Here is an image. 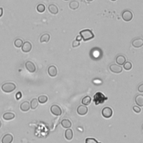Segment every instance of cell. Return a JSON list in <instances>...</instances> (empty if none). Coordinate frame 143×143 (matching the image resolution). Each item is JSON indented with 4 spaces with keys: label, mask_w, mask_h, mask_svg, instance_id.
I'll return each mask as SVG.
<instances>
[{
    "label": "cell",
    "mask_w": 143,
    "mask_h": 143,
    "mask_svg": "<svg viewBox=\"0 0 143 143\" xmlns=\"http://www.w3.org/2000/svg\"><path fill=\"white\" fill-rule=\"evenodd\" d=\"M69 6L72 10H76L79 7V3L78 2V1H76V0H73V1L69 3Z\"/></svg>",
    "instance_id": "7402d4cb"
},
{
    "label": "cell",
    "mask_w": 143,
    "mask_h": 143,
    "mask_svg": "<svg viewBox=\"0 0 143 143\" xmlns=\"http://www.w3.org/2000/svg\"><path fill=\"white\" fill-rule=\"evenodd\" d=\"M3 10L1 7H0V17H1L2 15H3Z\"/></svg>",
    "instance_id": "e575fe53"
},
{
    "label": "cell",
    "mask_w": 143,
    "mask_h": 143,
    "mask_svg": "<svg viewBox=\"0 0 143 143\" xmlns=\"http://www.w3.org/2000/svg\"><path fill=\"white\" fill-rule=\"evenodd\" d=\"M15 115L12 112H6L3 115V119L6 121H10L13 119Z\"/></svg>",
    "instance_id": "ac0fdd59"
},
{
    "label": "cell",
    "mask_w": 143,
    "mask_h": 143,
    "mask_svg": "<svg viewBox=\"0 0 143 143\" xmlns=\"http://www.w3.org/2000/svg\"><path fill=\"white\" fill-rule=\"evenodd\" d=\"M80 45V42L77 41V40H74V41L73 42V43H72V46L73 47H78Z\"/></svg>",
    "instance_id": "4dcf8cb0"
},
{
    "label": "cell",
    "mask_w": 143,
    "mask_h": 143,
    "mask_svg": "<svg viewBox=\"0 0 143 143\" xmlns=\"http://www.w3.org/2000/svg\"><path fill=\"white\" fill-rule=\"evenodd\" d=\"M86 1H89V2H90V1H93V0H86Z\"/></svg>",
    "instance_id": "8d00e7d4"
},
{
    "label": "cell",
    "mask_w": 143,
    "mask_h": 143,
    "mask_svg": "<svg viewBox=\"0 0 143 143\" xmlns=\"http://www.w3.org/2000/svg\"><path fill=\"white\" fill-rule=\"evenodd\" d=\"M88 110V107H86V106L80 105L78 107L77 111V113L79 115L83 116L87 114Z\"/></svg>",
    "instance_id": "8fae6325"
},
{
    "label": "cell",
    "mask_w": 143,
    "mask_h": 143,
    "mask_svg": "<svg viewBox=\"0 0 143 143\" xmlns=\"http://www.w3.org/2000/svg\"><path fill=\"white\" fill-rule=\"evenodd\" d=\"M48 100V98L46 96H45V95H42V96H40L38 98V101L39 102V103L43 104H45Z\"/></svg>",
    "instance_id": "d4e9b609"
},
{
    "label": "cell",
    "mask_w": 143,
    "mask_h": 143,
    "mask_svg": "<svg viewBox=\"0 0 143 143\" xmlns=\"http://www.w3.org/2000/svg\"><path fill=\"white\" fill-rule=\"evenodd\" d=\"M50 39V35L49 34H44L41 36V37L40 38V42L43 43H47Z\"/></svg>",
    "instance_id": "44dd1931"
},
{
    "label": "cell",
    "mask_w": 143,
    "mask_h": 143,
    "mask_svg": "<svg viewBox=\"0 0 143 143\" xmlns=\"http://www.w3.org/2000/svg\"><path fill=\"white\" fill-rule=\"evenodd\" d=\"M142 130H143V127H142Z\"/></svg>",
    "instance_id": "ab89813d"
},
{
    "label": "cell",
    "mask_w": 143,
    "mask_h": 143,
    "mask_svg": "<svg viewBox=\"0 0 143 143\" xmlns=\"http://www.w3.org/2000/svg\"><path fill=\"white\" fill-rule=\"evenodd\" d=\"M30 108V104L28 101L23 102L20 105V109L22 111L27 112Z\"/></svg>",
    "instance_id": "5bb4252c"
},
{
    "label": "cell",
    "mask_w": 143,
    "mask_h": 143,
    "mask_svg": "<svg viewBox=\"0 0 143 143\" xmlns=\"http://www.w3.org/2000/svg\"><path fill=\"white\" fill-rule=\"evenodd\" d=\"M86 143H101L98 142L94 138H87L86 140Z\"/></svg>",
    "instance_id": "f1b7e54d"
},
{
    "label": "cell",
    "mask_w": 143,
    "mask_h": 143,
    "mask_svg": "<svg viewBox=\"0 0 143 143\" xmlns=\"http://www.w3.org/2000/svg\"><path fill=\"white\" fill-rule=\"evenodd\" d=\"M62 126L65 129H69L72 126L71 121L68 119H63L61 122Z\"/></svg>",
    "instance_id": "d6986e66"
},
{
    "label": "cell",
    "mask_w": 143,
    "mask_h": 143,
    "mask_svg": "<svg viewBox=\"0 0 143 143\" xmlns=\"http://www.w3.org/2000/svg\"><path fill=\"white\" fill-rule=\"evenodd\" d=\"M48 10L53 15H56L59 12L58 7L54 4H51L48 6Z\"/></svg>",
    "instance_id": "e0dca14e"
},
{
    "label": "cell",
    "mask_w": 143,
    "mask_h": 143,
    "mask_svg": "<svg viewBox=\"0 0 143 143\" xmlns=\"http://www.w3.org/2000/svg\"><path fill=\"white\" fill-rule=\"evenodd\" d=\"M91 102V97L89 96H87L82 99V104L85 106H87L90 104Z\"/></svg>",
    "instance_id": "cb8c5ba5"
},
{
    "label": "cell",
    "mask_w": 143,
    "mask_h": 143,
    "mask_svg": "<svg viewBox=\"0 0 143 143\" xmlns=\"http://www.w3.org/2000/svg\"><path fill=\"white\" fill-rule=\"evenodd\" d=\"M133 110L135 112L138 113H140L141 111V108L139 107V106H134L133 107Z\"/></svg>",
    "instance_id": "f546056e"
},
{
    "label": "cell",
    "mask_w": 143,
    "mask_h": 143,
    "mask_svg": "<svg viewBox=\"0 0 143 143\" xmlns=\"http://www.w3.org/2000/svg\"><path fill=\"white\" fill-rule=\"evenodd\" d=\"M133 17V14L130 10H125L122 12V19L126 22L130 21Z\"/></svg>",
    "instance_id": "277c9868"
},
{
    "label": "cell",
    "mask_w": 143,
    "mask_h": 143,
    "mask_svg": "<svg viewBox=\"0 0 143 143\" xmlns=\"http://www.w3.org/2000/svg\"><path fill=\"white\" fill-rule=\"evenodd\" d=\"M32 49V44L29 42H25L22 46V51L24 53L30 52Z\"/></svg>",
    "instance_id": "7c38bea8"
},
{
    "label": "cell",
    "mask_w": 143,
    "mask_h": 143,
    "mask_svg": "<svg viewBox=\"0 0 143 143\" xmlns=\"http://www.w3.org/2000/svg\"><path fill=\"white\" fill-rule=\"evenodd\" d=\"M107 98L105 97V95L101 92H97L94 96L93 101L95 103V105H98L100 104H103L104 102L107 100Z\"/></svg>",
    "instance_id": "3957f363"
},
{
    "label": "cell",
    "mask_w": 143,
    "mask_h": 143,
    "mask_svg": "<svg viewBox=\"0 0 143 143\" xmlns=\"http://www.w3.org/2000/svg\"><path fill=\"white\" fill-rule=\"evenodd\" d=\"M50 111L53 115L56 116H60L62 113L61 108L59 107V106L57 105H54L51 106Z\"/></svg>",
    "instance_id": "5b68a950"
},
{
    "label": "cell",
    "mask_w": 143,
    "mask_h": 143,
    "mask_svg": "<svg viewBox=\"0 0 143 143\" xmlns=\"http://www.w3.org/2000/svg\"><path fill=\"white\" fill-rule=\"evenodd\" d=\"M110 70L115 73H120L122 72V67L115 64H112L110 66Z\"/></svg>",
    "instance_id": "ba28073f"
},
{
    "label": "cell",
    "mask_w": 143,
    "mask_h": 143,
    "mask_svg": "<svg viewBox=\"0 0 143 143\" xmlns=\"http://www.w3.org/2000/svg\"><path fill=\"white\" fill-rule=\"evenodd\" d=\"M14 45L16 47H22L23 45V41L21 39H16L14 42Z\"/></svg>",
    "instance_id": "484cf974"
},
{
    "label": "cell",
    "mask_w": 143,
    "mask_h": 143,
    "mask_svg": "<svg viewBox=\"0 0 143 143\" xmlns=\"http://www.w3.org/2000/svg\"><path fill=\"white\" fill-rule=\"evenodd\" d=\"M1 125H2V123H1V120H0V128H1Z\"/></svg>",
    "instance_id": "d590c367"
},
{
    "label": "cell",
    "mask_w": 143,
    "mask_h": 143,
    "mask_svg": "<svg viewBox=\"0 0 143 143\" xmlns=\"http://www.w3.org/2000/svg\"><path fill=\"white\" fill-rule=\"evenodd\" d=\"M111 1H116V0H111Z\"/></svg>",
    "instance_id": "74e56055"
},
{
    "label": "cell",
    "mask_w": 143,
    "mask_h": 143,
    "mask_svg": "<svg viewBox=\"0 0 143 143\" xmlns=\"http://www.w3.org/2000/svg\"><path fill=\"white\" fill-rule=\"evenodd\" d=\"M82 40V38L80 35H78L77 36L76 40H77V41H78V42H80V41H81Z\"/></svg>",
    "instance_id": "836d02e7"
},
{
    "label": "cell",
    "mask_w": 143,
    "mask_h": 143,
    "mask_svg": "<svg viewBox=\"0 0 143 143\" xmlns=\"http://www.w3.org/2000/svg\"><path fill=\"white\" fill-rule=\"evenodd\" d=\"M25 67L30 73H34L36 71V66L34 63L31 61H27L25 63Z\"/></svg>",
    "instance_id": "52a82bcc"
},
{
    "label": "cell",
    "mask_w": 143,
    "mask_h": 143,
    "mask_svg": "<svg viewBox=\"0 0 143 143\" xmlns=\"http://www.w3.org/2000/svg\"><path fill=\"white\" fill-rule=\"evenodd\" d=\"M126 58L122 55H119L116 58V62L119 65H122L126 62Z\"/></svg>",
    "instance_id": "2e32d148"
},
{
    "label": "cell",
    "mask_w": 143,
    "mask_h": 143,
    "mask_svg": "<svg viewBox=\"0 0 143 143\" xmlns=\"http://www.w3.org/2000/svg\"><path fill=\"white\" fill-rule=\"evenodd\" d=\"M132 64L130 62H126L124 64V68L126 71H129L132 68Z\"/></svg>",
    "instance_id": "83f0119b"
},
{
    "label": "cell",
    "mask_w": 143,
    "mask_h": 143,
    "mask_svg": "<svg viewBox=\"0 0 143 143\" xmlns=\"http://www.w3.org/2000/svg\"><path fill=\"white\" fill-rule=\"evenodd\" d=\"M13 136L10 134H7L2 139V143H12L13 141Z\"/></svg>",
    "instance_id": "4fadbf2b"
},
{
    "label": "cell",
    "mask_w": 143,
    "mask_h": 143,
    "mask_svg": "<svg viewBox=\"0 0 143 143\" xmlns=\"http://www.w3.org/2000/svg\"><path fill=\"white\" fill-rule=\"evenodd\" d=\"M135 103L139 107H143V95L139 94L135 97Z\"/></svg>",
    "instance_id": "9a60e30c"
},
{
    "label": "cell",
    "mask_w": 143,
    "mask_h": 143,
    "mask_svg": "<svg viewBox=\"0 0 143 143\" xmlns=\"http://www.w3.org/2000/svg\"><path fill=\"white\" fill-rule=\"evenodd\" d=\"M64 1H69V0H64Z\"/></svg>",
    "instance_id": "f35d334b"
},
{
    "label": "cell",
    "mask_w": 143,
    "mask_h": 143,
    "mask_svg": "<svg viewBox=\"0 0 143 143\" xmlns=\"http://www.w3.org/2000/svg\"><path fill=\"white\" fill-rule=\"evenodd\" d=\"M36 10H37L39 12L43 13L45 11V6L44 5L42 4V3H40L36 7Z\"/></svg>",
    "instance_id": "4316f807"
},
{
    "label": "cell",
    "mask_w": 143,
    "mask_h": 143,
    "mask_svg": "<svg viewBox=\"0 0 143 143\" xmlns=\"http://www.w3.org/2000/svg\"><path fill=\"white\" fill-rule=\"evenodd\" d=\"M22 97V94L20 92H17L16 94V98L17 100H20V99Z\"/></svg>",
    "instance_id": "d6a6232c"
},
{
    "label": "cell",
    "mask_w": 143,
    "mask_h": 143,
    "mask_svg": "<svg viewBox=\"0 0 143 143\" xmlns=\"http://www.w3.org/2000/svg\"><path fill=\"white\" fill-rule=\"evenodd\" d=\"M79 34L80 35L82 36V39L85 42L88 41V40L93 39L94 36L93 33L90 30H88V29L82 30L81 31H80Z\"/></svg>",
    "instance_id": "6da1fadb"
},
{
    "label": "cell",
    "mask_w": 143,
    "mask_h": 143,
    "mask_svg": "<svg viewBox=\"0 0 143 143\" xmlns=\"http://www.w3.org/2000/svg\"><path fill=\"white\" fill-rule=\"evenodd\" d=\"M132 45L135 48H139L143 45V39L140 38L135 39L132 42Z\"/></svg>",
    "instance_id": "9c48e42d"
},
{
    "label": "cell",
    "mask_w": 143,
    "mask_h": 143,
    "mask_svg": "<svg viewBox=\"0 0 143 143\" xmlns=\"http://www.w3.org/2000/svg\"><path fill=\"white\" fill-rule=\"evenodd\" d=\"M65 137L68 140H71L73 137V132L72 129H68L65 131Z\"/></svg>",
    "instance_id": "ffe728a7"
},
{
    "label": "cell",
    "mask_w": 143,
    "mask_h": 143,
    "mask_svg": "<svg viewBox=\"0 0 143 143\" xmlns=\"http://www.w3.org/2000/svg\"><path fill=\"white\" fill-rule=\"evenodd\" d=\"M47 73H48L50 77H54L57 76L58 74V71L57 68L54 65H50L48 67L47 69Z\"/></svg>",
    "instance_id": "30bf717a"
},
{
    "label": "cell",
    "mask_w": 143,
    "mask_h": 143,
    "mask_svg": "<svg viewBox=\"0 0 143 143\" xmlns=\"http://www.w3.org/2000/svg\"><path fill=\"white\" fill-rule=\"evenodd\" d=\"M112 114V110L110 107H106L102 110V115L105 118H110Z\"/></svg>",
    "instance_id": "8992f818"
},
{
    "label": "cell",
    "mask_w": 143,
    "mask_h": 143,
    "mask_svg": "<svg viewBox=\"0 0 143 143\" xmlns=\"http://www.w3.org/2000/svg\"><path fill=\"white\" fill-rule=\"evenodd\" d=\"M38 101L37 98H33L30 102V108L32 110L36 109L38 106Z\"/></svg>",
    "instance_id": "603a6c76"
},
{
    "label": "cell",
    "mask_w": 143,
    "mask_h": 143,
    "mask_svg": "<svg viewBox=\"0 0 143 143\" xmlns=\"http://www.w3.org/2000/svg\"><path fill=\"white\" fill-rule=\"evenodd\" d=\"M16 88L15 84L11 82H7L3 84L1 87V89L5 93H11L15 90Z\"/></svg>",
    "instance_id": "7a4b0ae2"
},
{
    "label": "cell",
    "mask_w": 143,
    "mask_h": 143,
    "mask_svg": "<svg viewBox=\"0 0 143 143\" xmlns=\"http://www.w3.org/2000/svg\"><path fill=\"white\" fill-rule=\"evenodd\" d=\"M138 91L140 93H143V83L141 84V85L138 87Z\"/></svg>",
    "instance_id": "1f68e13d"
}]
</instances>
